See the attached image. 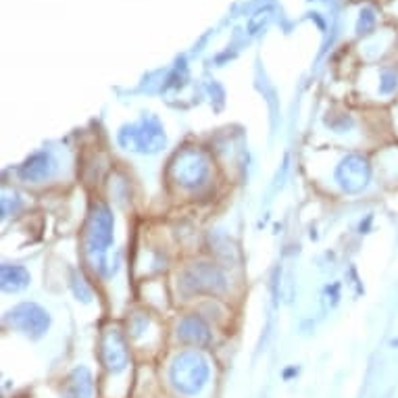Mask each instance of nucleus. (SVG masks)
Segmentation results:
<instances>
[{
    "instance_id": "9d476101",
    "label": "nucleus",
    "mask_w": 398,
    "mask_h": 398,
    "mask_svg": "<svg viewBox=\"0 0 398 398\" xmlns=\"http://www.w3.org/2000/svg\"><path fill=\"white\" fill-rule=\"evenodd\" d=\"M177 338L188 346L200 349L211 342V329L199 315H186L177 325Z\"/></svg>"
},
{
    "instance_id": "0eeeda50",
    "label": "nucleus",
    "mask_w": 398,
    "mask_h": 398,
    "mask_svg": "<svg viewBox=\"0 0 398 398\" xmlns=\"http://www.w3.org/2000/svg\"><path fill=\"white\" fill-rule=\"evenodd\" d=\"M6 321L30 338H42L50 327V315L36 303H23L8 311Z\"/></svg>"
},
{
    "instance_id": "4468645a",
    "label": "nucleus",
    "mask_w": 398,
    "mask_h": 398,
    "mask_svg": "<svg viewBox=\"0 0 398 398\" xmlns=\"http://www.w3.org/2000/svg\"><path fill=\"white\" fill-rule=\"evenodd\" d=\"M398 88V76L392 71H386L384 78H382V86H380V92L382 94H392Z\"/></svg>"
},
{
    "instance_id": "f8f14e48",
    "label": "nucleus",
    "mask_w": 398,
    "mask_h": 398,
    "mask_svg": "<svg viewBox=\"0 0 398 398\" xmlns=\"http://www.w3.org/2000/svg\"><path fill=\"white\" fill-rule=\"evenodd\" d=\"M0 279H2V290L4 292H19L30 286V271L21 265H2L0 269Z\"/></svg>"
},
{
    "instance_id": "6e6552de",
    "label": "nucleus",
    "mask_w": 398,
    "mask_h": 398,
    "mask_svg": "<svg viewBox=\"0 0 398 398\" xmlns=\"http://www.w3.org/2000/svg\"><path fill=\"white\" fill-rule=\"evenodd\" d=\"M98 353H100V361L105 365V369L111 373H121L129 363V351H127L125 336L115 327H111L103 334Z\"/></svg>"
},
{
    "instance_id": "1a4fd4ad",
    "label": "nucleus",
    "mask_w": 398,
    "mask_h": 398,
    "mask_svg": "<svg viewBox=\"0 0 398 398\" xmlns=\"http://www.w3.org/2000/svg\"><path fill=\"white\" fill-rule=\"evenodd\" d=\"M57 169V160L52 159V155L48 151L34 153L30 159L23 160V165L19 167V177L32 184H38L48 180Z\"/></svg>"
},
{
    "instance_id": "9b49d317",
    "label": "nucleus",
    "mask_w": 398,
    "mask_h": 398,
    "mask_svg": "<svg viewBox=\"0 0 398 398\" xmlns=\"http://www.w3.org/2000/svg\"><path fill=\"white\" fill-rule=\"evenodd\" d=\"M94 380L88 367H76L61 386V398H92Z\"/></svg>"
},
{
    "instance_id": "20e7f679",
    "label": "nucleus",
    "mask_w": 398,
    "mask_h": 398,
    "mask_svg": "<svg viewBox=\"0 0 398 398\" xmlns=\"http://www.w3.org/2000/svg\"><path fill=\"white\" fill-rule=\"evenodd\" d=\"M115 219L107 204H94L86 223V246L90 254H105L113 244Z\"/></svg>"
},
{
    "instance_id": "2eb2a0df",
    "label": "nucleus",
    "mask_w": 398,
    "mask_h": 398,
    "mask_svg": "<svg viewBox=\"0 0 398 398\" xmlns=\"http://www.w3.org/2000/svg\"><path fill=\"white\" fill-rule=\"evenodd\" d=\"M74 292H76V296L81 298V300H90V296H92V292H90L86 279L81 278V276H78V274H76V278H74Z\"/></svg>"
},
{
    "instance_id": "423d86ee",
    "label": "nucleus",
    "mask_w": 398,
    "mask_h": 398,
    "mask_svg": "<svg viewBox=\"0 0 398 398\" xmlns=\"http://www.w3.org/2000/svg\"><path fill=\"white\" fill-rule=\"evenodd\" d=\"M371 180V165L363 155H346L336 167V182L346 194H358Z\"/></svg>"
},
{
    "instance_id": "ddd939ff",
    "label": "nucleus",
    "mask_w": 398,
    "mask_h": 398,
    "mask_svg": "<svg viewBox=\"0 0 398 398\" xmlns=\"http://www.w3.org/2000/svg\"><path fill=\"white\" fill-rule=\"evenodd\" d=\"M146 327H148V317L142 315V313H136V315L131 317V321H129V332H131L134 338H138L140 334H144Z\"/></svg>"
},
{
    "instance_id": "7ed1b4c3",
    "label": "nucleus",
    "mask_w": 398,
    "mask_h": 398,
    "mask_svg": "<svg viewBox=\"0 0 398 398\" xmlns=\"http://www.w3.org/2000/svg\"><path fill=\"white\" fill-rule=\"evenodd\" d=\"M169 173L171 180L182 188H199L209 175V159L199 148H186L173 157Z\"/></svg>"
},
{
    "instance_id": "39448f33",
    "label": "nucleus",
    "mask_w": 398,
    "mask_h": 398,
    "mask_svg": "<svg viewBox=\"0 0 398 398\" xmlns=\"http://www.w3.org/2000/svg\"><path fill=\"white\" fill-rule=\"evenodd\" d=\"M180 288L186 294H219L228 288V279L223 276V271L211 263H199L188 267L182 276H180Z\"/></svg>"
},
{
    "instance_id": "f03ea898",
    "label": "nucleus",
    "mask_w": 398,
    "mask_h": 398,
    "mask_svg": "<svg viewBox=\"0 0 398 398\" xmlns=\"http://www.w3.org/2000/svg\"><path fill=\"white\" fill-rule=\"evenodd\" d=\"M117 140H119L121 148L140 153V155H157L167 144L165 129L160 121L153 115H144L138 123L123 125Z\"/></svg>"
},
{
    "instance_id": "f257e3e1",
    "label": "nucleus",
    "mask_w": 398,
    "mask_h": 398,
    "mask_svg": "<svg viewBox=\"0 0 398 398\" xmlns=\"http://www.w3.org/2000/svg\"><path fill=\"white\" fill-rule=\"evenodd\" d=\"M211 375L209 361L202 357L197 351H186L180 353L173 358L169 367V382L171 386L186 397H194L206 386Z\"/></svg>"
}]
</instances>
